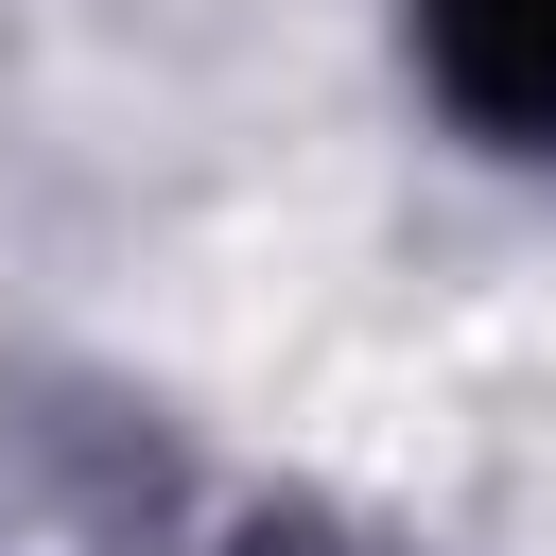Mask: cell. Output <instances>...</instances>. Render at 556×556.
<instances>
[{"label":"cell","instance_id":"1","mask_svg":"<svg viewBox=\"0 0 556 556\" xmlns=\"http://www.w3.org/2000/svg\"><path fill=\"white\" fill-rule=\"evenodd\" d=\"M417 35H434V87L504 156H556V0H417Z\"/></svg>","mask_w":556,"mask_h":556}]
</instances>
